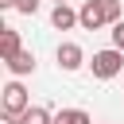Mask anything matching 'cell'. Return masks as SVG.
<instances>
[{
  "instance_id": "7c38bea8",
  "label": "cell",
  "mask_w": 124,
  "mask_h": 124,
  "mask_svg": "<svg viewBox=\"0 0 124 124\" xmlns=\"http://www.w3.org/2000/svg\"><path fill=\"white\" fill-rule=\"evenodd\" d=\"M16 8V0H0V12H12Z\"/></svg>"
},
{
  "instance_id": "3957f363",
  "label": "cell",
  "mask_w": 124,
  "mask_h": 124,
  "mask_svg": "<svg viewBox=\"0 0 124 124\" xmlns=\"http://www.w3.org/2000/svg\"><path fill=\"white\" fill-rule=\"evenodd\" d=\"M78 23H81L85 31H101V27L108 23V16H105V4H101V0H85V4L78 8Z\"/></svg>"
},
{
  "instance_id": "ba28073f",
  "label": "cell",
  "mask_w": 124,
  "mask_h": 124,
  "mask_svg": "<svg viewBox=\"0 0 124 124\" xmlns=\"http://www.w3.org/2000/svg\"><path fill=\"white\" fill-rule=\"evenodd\" d=\"M54 124H93V116L85 108H58L54 112Z\"/></svg>"
},
{
  "instance_id": "8992f818",
  "label": "cell",
  "mask_w": 124,
  "mask_h": 124,
  "mask_svg": "<svg viewBox=\"0 0 124 124\" xmlns=\"http://www.w3.org/2000/svg\"><path fill=\"white\" fill-rule=\"evenodd\" d=\"M19 50H23L19 31H16V27H0V58H4V62H12Z\"/></svg>"
},
{
  "instance_id": "7a4b0ae2",
  "label": "cell",
  "mask_w": 124,
  "mask_h": 124,
  "mask_svg": "<svg viewBox=\"0 0 124 124\" xmlns=\"http://www.w3.org/2000/svg\"><path fill=\"white\" fill-rule=\"evenodd\" d=\"M31 108V97H27V89H23V81H8L4 89H0V112L4 116H23Z\"/></svg>"
},
{
  "instance_id": "30bf717a",
  "label": "cell",
  "mask_w": 124,
  "mask_h": 124,
  "mask_svg": "<svg viewBox=\"0 0 124 124\" xmlns=\"http://www.w3.org/2000/svg\"><path fill=\"white\" fill-rule=\"evenodd\" d=\"M39 4H43V0H16V12H19V16H35Z\"/></svg>"
},
{
  "instance_id": "6da1fadb",
  "label": "cell",
  "mask_w": 124,
  "mask_h": 124,
  "mask_svg": "<svg viewBox=\"0 0 124 124\" xmlns=\"http://www.w3.org/2000/svg\"><path fill=\"white\" fill-rule=\"evenodd\" d=\"M89 70H93V78H97V81H108V78H116V74L124 70V50H116V46L93 50V58H89Z\"/></svg>"
},
{
  "instance_id": "4fadbf2b",
  "label": "cell",
  "mask_w": 124,
  "mask_h": 124,
  "mask_svg": "<svg viewBox=\"0 0 124 124\" xmlns=\"http://www.w3.org/2000/svg\"><path fill=\"white\" fill-rule=\"evenodd\" d=\"M4 124H19V120H16V116H4Z\"/></svg>"
},
{
  "instance_id": "9c48e42d",
  "label": "cell",
  "mask_w": 124,
  "mask_h": 124,
  "mask_svg": "<svg viewBox=\"0 0 124 124\" xmlns=\"http://www.w3.org/2000/svg\"><path fill=\"white\" fill-rule=\"evenodd\" d=\"M19 124H54V112L43 108V105H31V108L19 116Z\"/></svg>"
},
{
  "instance_id": "52a82bcc",
  "label": "cell",
  "mask_w": 124,
  "mask_h": 124,
  "mask_svg": "<svg viewBox=\"0 0 124 124\" xmlns=\"http://www.w3.org/2000/svg\"><path fill=\"white\" fill-rule=\"evenodd\" d=\"M4 66H8L12 78H27V74H35V54H31V50H19V54H16L12 62H4Z\"/></svg>"
},
{
  "instance_id": "277c9868",
  "label": "cell",
  "mask_w": 124,
  "mask_h": 124,
  "mask_svg": "<svg viewBox=\"0 0 124 124\" xmlns=\"http://www.w3.org/2000/svg\"><path fill=\"white\" fill-rule=\"evenodd\" d=\"M54 58H58V70H66V74H74V70L85 66V50H81L78 43H58Z\"/></svg>"
},
{
  "instance_id": "5bb4252c",
  "label": "cell",
  "mask_w": 124,
  "mask_h": 124,
  "mask_svg": "<svg viewBox=\"0 0 124 124\" xmlns=\"http://www.w3.org/2000/svg\"><path fill=\"white\" fill-rule=\"evenodd\" d=\"M54 4H70V0H54Z\"/></svg>"
},
{
  "instance_id": "5b68a950",
  "label": "cell",
  "mask_w": 124,
  "mask_h": 124,
  "mask_svg": "<svg viewBox=\"0 0 124 124\" xmlns=\"http://www.w3.org/2000/svg\"><path fill=\"white\" fill-rule=\"evenodd\" d=\"M50 27H54V31H70V27H81V23H78V12H74L70 4H54V12H50Z\"/></svg>"
},
{
  "instance_id": "8fae6325",
  "label": "cell",
  "mask_w": 124,
  "mask_h": 124,
  "mask_svg": "<svg viewBox=\"0 0 124 124\" xmlns=\"http://www.w3.org/2000/svg\"><path fill=\"white\" fill-rule=\"evenodd\" d=\"M112 46H116V50H124V19H120V23H112Z\"/></svg>"
}]
</instances>
